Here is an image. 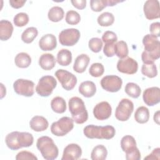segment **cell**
I'll list each match as a JSON object with an SVG mask.
<instances>
[{
    "label": "cell",
    "instance_id": "obj_10",
    "mask_svg": "<svg viewBox=\"0 0 160 160\" xmlns=\"http://www.w3.org/2000/svg\"><path fill=\"white\" fill-rule=\"evenodd\" d=\"M80 32L75 28H68L61 31L59 34V41L64 46H72L80 38Z\"/></svg>",
    "mask_w": 160,
    "mask_h": 160
},
{
    "label": "cell",
    "instance_id": "obj_18",
    "mask_svg": "<svg viewBox=\"0 0 160 160\" xmlns=\"http://www.w3.org/2000/svg\"><path fill=\"white\" fill-rule=\"evenodd\" d=\"M39 46L44 51H52L57 46L56 36L52 34L44 35L39 41Z\"/></svg>",
    "mask_w": 160,
    "mask_h": 160
},
{
    "label": "cell",
    "instance_id": "obj_49",
    "mask_svg": "<svg viewBox=\"0 0 160 160\" xmlns=\"http://www.w3.org/2000/svg\"><path fill=\"white\" fill-rule=\"evenodd\" d=\"M123 1H121L119 0H108V6H113L116 5L119 2H121Z\"/></svg>",
    "mask_w": 160,
    "mask_h": 160
},
{
    "label": "cell",
    "instance_id": "obj_19",
    "mask_svg": "<svg viewBox=\"0 0 160 160\" xmlns=\"http://www.w3.org/2000/svg\"><path fill=\"white\" fill-rule=\"evenodd\" d=\"M29 126L33 131L41 132L47 129L49 126V122L44 117L41 116H35L30 120Z\"/></svg>",
    "mask_w": 160,
    "mask_h": 160
},
{
    "label": "cell",
    "instance_id": "obj_34",
    "mask_svg": "<svg viewBox=\"0 0 160 160\" xmlns=\"http://www.w3.org/2000/svg\"><path fill=\"white\" fill-rule=\"evenodd\" d=\"M124 91L126 93L132 98H138L141 94V88L136 83L128 82L126 84Z\"/></svg>",
    "mask_w": 160,
    "mask_h": 160
},
{
    "label": "cell",
    "instance_id": "obj_25",
    "mask_svg": "<svg viewBox=\"0 0 160 160\" xmlns=\"http://www.w3.org/2000/svg\"><path fill=\"white\" fill-rule=\"evenodd\" d=\"M56 60L61 66H68L72 61V53L68 49H62L58 52Z\"/></svg>",
    "mask_w": 160,
    "mask_h": 160
},
{
    "label": "cell",
    "instance_id": "obj_15",
    "mask_svg": "<svg viewBox=\"0 0 160 160\" xmlns=\"http://www.w3.org/2000/svg\"><path fill=\"white\" fill-rule=\"evenodd\" d=\"M112 113V108L107 101L98 103L93 109V114L98 120L102 121L108 119Z\"/></svg>",
    "mask_w": 160,
    "mask_h": 160
},
{
    "label": "cell",
    "instance_id": "obj_32",
    "mask_svg": "<svg viewBox=\"0 0 160 160\" xmlns=\"http://www.w3.org/2000/svg\"><path fill=\"white\" fill-rule=\"evenodd\" d=\"M97 21L101 26H109L114 23V16L111 12H104L98 17Z\"/></svg>",
    "mask_w": 160,
    "mask_h": 160
},
{
    "label": "cell",
    "instance_id": "obj_29",
    "mask_svg": "<svg viewBox=\"0 0 160 160\" xmlns=\"http://www.w3.org/2000/svg\"><path fill=\"white\" fill-rule=\"evenodd\" d=\"M134 119L138 123H146L149 119V109L145 106L139 107L134 113Z\"/></svg>",
    "mask_w": 160,
    "mask_h": 160
},
{
    "label": "cell",
    "instance_id": "obj_38",
    "mask_svg": "<svg viewBox=\"0 0 160 160\" xmlns=\"http://www.w3.org/2000/svg\"><path fill=\"white\" fill-rule=\"evenodd\" d=\"M13 21L16 26L22 27L28 23L29 16L25 12H19L14 16Z\"/></svg>",
    "mask_w": 160,
    "mask_h": 160
},
{
    "label": "cell",
    "instance_id": "obj_30",
    "mask_svg": "<svg viewBox=\"0 0 160 160\" xmlns=\"http://www.w3.org/2000/svg\"><path fill=\"white\" fill-rule=\"evenodd\" d=\"M64 15V10L59 6H53L48 11V17L52 22H59L61 21Z\"/></svg>",
    "mask_w": 160,
    "mask_h": 160
},
{
    "label": "cell",
    "instance_id": "obj_40",
    "mask_svg": "<svg viewBox=\"0 0 160 160\" xmlns=\"http://www.w3.org/2000/svg\"><path fill=\"white\" fill-rule=\"evenodd\" d=\"M90 6L93 11L100 12L108 6V0H91Z\"/></svg>",
    "mask_w": 160,
    "mask_h": 160
},
{
    "label": "cell",
    "instance_id": "obj_26",
    "mask_svg": "<svg viewBox=\"0 0 160 160\" xmlns=\"http://www.w3.org/2000/svg\"><path fill=\"white\" fill-rule=\"evenodd\" d=\"M14 62L18 68H28L31 63V58L26 52H19L16 56Z\"/></svg>",
    "mask_w": 160,
    "mask_h": 160
},
{
    "label": "cell",
    "instance_id": "obj_47",
    "mask_svg": "<svg viewBox=\"0 0 160 160\" xmlns=\"http://www.w3.org/2000/svg\"><path fill=\"white\" fill-rule=\"evenodd\" d=\"M71 2L73 6L78 9H83L86 6V0H72Z\"/></svg>",
    "mask_w": 160,
    "mask_h": 160
},
{
    "label": "cell",
    "instance_id": "obj_5",
    "mask_svg": "<svg viewBox=\"0 0 160 160\" xmlns=\"http://www.w3.org/2000/svg\"><path fill=\"white\" fill-rule=\"evenodd\" d=\"M36 146L46 160H54L58 156V148L53 139L49 136H44L39 138L36 142Z\"/></svg>",
    "mask_w": 160,
    "mask_h": 160
},
{
    "label": "cell",
    "instance_id": "obj_4",
    "mask_svg": "<svg viewBox=\"0 0 160 160\" xmlns=\"http://www.w3.org/2000/svg\"><path fill=\"white\" fill-rule=\"evenodd\" d=\"M84 134L89 139H110L115 134V128L110 125L104 126H98L93 124L86 126L83 129Z\"/></svg>",
    "mask_w": 160,
    "mask_h": 160
},
{
    "label": "cell",
    "instance_id": "obj_33",
    "mask_svg": "<svg viewBox=\"0 0 160 160\" xmlns=\"http://www.w3.org/2000/svg\"><path fill=\"white\" fill-rule=\"evenodd\" d=\"M114 52L120 59L127 57L129 53L127 43L124 41H119L115 43Z\"/></svg>",
    "mask_w": 160,
    "mask_h": 160
},
{
    "label": "cell",
    "instance_id": "obj_28",
    "mask_svg": "<svg viewBox=\"0 0 160 160\" xmlns=\"http://www.w3.org/2000/svg\"><path fill=\"white\" fill-rule=\"evenodd\" d=\"M107 155L106 148L102 144H99L92 149L91 153V159L92 160H104L106 159Z\"/></svg>",
    "mask_w": 160,
    "mask_h": 160
},
{
    "label": "cell",
    "instance_id": "obj_43",
    "mask_svg": "<svg viewBox=\"0 0 160 160\" xmlns=\"http://www.w3.org/2000/svg\"><path fill=\"white\" fill-rule=\"evenodd\" d=\"M115 43L105 44L103 48V52L107 57H112L115 55L114 52Z\"/></svg>",
    "mask_w": 160,
    "mask_h": 160
},
{
    "label": "cell",
    "instance_id": "obj_42",
    "mask_svg": "<svg viewBox=\"0 0 160 160\" xmlns=\"http://www.w3.org/2000/svg\"><path fill=\"white\" fill-rule=\"evenodd\" d=\"M16 159L22 160V159H32L37 160L38 158L31 152L27 151H22L18 152L16 156Z\"/></svg>",
    "mask_w": 160,
    "mask_h": 160
},
{
    "label": "cell",
    "instance_id": "obj_44",
    "mask_svg": "<svg viewBox=\"0 0 160 160\" xmlns=\"http://www.w3.org/2000/svg\"><path fill=\"white\" fill-rule=\"evenodd\" d=\"M149 31L151 34L158 37L160 36V23L159 22H155L151 24L149 26Z\"/></svg>",
    "mask_w": 160,
    "mask_h": 160
},
{
    "label": "cell",
    "instance_id": "obj_1",
    "mask_svg": "<svg viewBox=\"0 0 160 160\" xmlns=\"http://www.w3.org/2000/svg\"><path fill=\"white\" fill-rule=\"evenodd\" d=\"M142 44L144 51L142 52L141 59L144 64H151L160 57V42L158 38L151 34L143 37Z\"/></svg>",
    "mask_w": 160,
    "mask_h": 160
},
{
    "label": "cell",
    "instance_id": "obj_13",
    "mask_svg": "<svg viewBox=\"0 0 160 160\" xmlns=\"http://www.w3.org/2000/svg\"><path fill=\"white\" fill-rule=\"evenodd\" d=\"M138 64L136 60L130 57L120 59L117 62V69L122 73L133 74L138 71Z\"/></svg>",
    "mask_w": 160,
    "mask_h": 160
},
{
    "label": "cell",
    "instance_id": "obj_9",
    "mask_svg": "<svg viewBox=\"0 0 160 160\" xmlns=\"http://www.w3.org/2000/svg\"><path fill=\"white\" fill-rule=\"evenodd\" d=\"M55 76L60 82L62 87L66 91L72 90L78 82L76 76L65 69H60L57 70L55 72Z\"/></svg>",
    "mask_w": 160,
    "mask_h": 160
},
{
    "label": "cell",
    "instance_id": "obj_48",
    "mask_svg": "<svg viewBox=\"0 0 160 160\" xmlns=\"http://www.w3.org/2000/svg\"><path fill=\"white\" fill-rule=\"evenodd\" d=\"M26 2V1H24H24H21V0H18V1L10 0L9 1V4H10L11 6L13 8L18 9V8H20L22 7Z\"/></svg>",
    "mask_w": 160,
    "mask_h": 160
},
{
    "label": "cell",
    "instance_id": "obj_22",
    "mask_svg": "<svg viewBox=\"0 0 160 160\" xmlns=\"http://www.w3.org/2000/svg\"><path fill=\"white\" fill-rule=\"evenodd\" d=\"M13 26L8 20H1L0 21V39L2 41L8 40L12 36Z\"/></svg>",
    "mask_w": 160,
    "mask_h": 160
},
{
    "label": "cell",
    "instance_id": "obj_3",
    "mask_svg": "<svg viewBox=\"0 0 160 160\" xmlns=\"http://www.w3.org/2000/svg\"><path fill=\"white\" fill-rule=\"evenodd\" d=\"M72 118L77 124H83L88 119V113L82 99L79 97L71 98L68 102Z\"/></svg>",
    "mask_w": 160,
    "mask_h": 160
},
{
    "label": "cell",
    "instance_id": "obj_39",
    "mask_svg": "<svg viewBox=\"0 0 160 160\" xmlns=\"http://www.w3.org/2000/svg\"><path fill=\"white\" fill-rule=\"evenodd\" d=\"M88 46L92 52H99L102 48V41L99 38H92L89 41Z\"/></svg>",
    "mask_w": 160,
    "mask_h": 160
},
{
    "label": "cell",
    "instance_id": "obj_8",
    "mask_svg": "<svg viewBox=\"0 0 160 160\" xmlns=\"http://www.w3.org/2000/svg\"><path fill=\"white\" fill-rule=\"evenodd\" d=\"M134 110L133 102L129 99H122L115 111V117L120 121H128Z\"/></svg>",
    "mask_w": 160,
    "mask_h": 160
},
{
    "label": "cell",
    "instance_id": "obj_17",
    "mask_svg": "<svg viewBox=\"0 0 160 160\" xmlns=\"http://www.w3.org/2000/svg\"><path fill=\"white\" fill-rule=\"evenodd\" d=\"M81 155V148L77 144L71 143L64 148L61 160H76L79 159Z\"/></svg>",
    "mask_w": 160,
    "mask_h": 160
},
{
    "label": "cell",
    "instance_id": "obj_45",
    "mask_svg": "<svg viewBox=\"0 0 160 160\" xmlns=\"http://www.w3.org/2000/svg\"><path fill=\"white\" fill-rule=\"evenodd\" d=\"M126 159L127 160H139L141 159V153L138 148L134 151L126 154Z\"/></svg>",
    "mask_w": 160,
    "mask_h": 160
},
{
    "label": "cell",
    "instance_id": "obj_24",
    "mask_svg": "<svg viewBox=\"0 0 160 160\" xmlns=\"http://www.w3.org/2000/svg\"><path fill=\"white\" fill-rule=\"evenodd\" d=\"M39 64L42 69L49 71L55 66L56 59L52 54H42L39 59Z\"/></svg>",
    "mask_w": 160,
    "mask_h": 160
},
{
    "label": "cell",
    "instance_id": "obj_7",
    "mask_svg": "<svg viewBox=\"0 0 160 160\" xmlns=\"http://www.w3.org/2000/svg\"><path fill=\"white\" fill-rule=\"evenodd\" d=\"M57 81L52 76H44L40 78L36 87V92L42 97L49 96L56 87Z\"/></svg>",
    "mask_w": 160,
    "mask_h": 160
},
{
    "label": "cell",
    "instance_id": "obj_6",
    "mask_svg": "<svg viewBox=\"0 0 160 160\" xmlns=\"http://www.w3.org/2000/svg\"><path fill=\"white\" fill-rule=\"evenodd\" d=\"M74 128V121L72 118L64 116L58 121L52 123L51 131L56 136H64Z\"/></svg>",
    "mask_w": 160,
    "mask_h": 160
},
{
    "label": "cell",
    "instance_id": "obj_46",
    "mask_svg": "<svg viewBox=\"0 0 160 160\" xmlns=\"http://www.w3.org/2000/svg\"><path fill=\"white\" fill-rule=\"evenodd\" d=\"M159 151H160V148H157L153 149L152 152L149 154L148 156H147L146 157H145L144 159H160Z\"/></svg>",
    "mask_w": 160,
    "mask_h": 160
},
{
    "label": "cell",
    "instance_id": "obj_41",
    "mask_svg": "<svg viewBox=\"0 0 160 160\" xmlns=\"http://www.w3.org/2000/svg\"><path fill=\"white\" fill-rule=\"evenodd\" d=\"M117 40L118 37L116 33L111 31H105L102 36V41H103L105 44L115 43Z\"/></svg>",
    "mask_w": 160,
    "mask_h": 160
},
{
    "label": "cell",
    "instance_id": "obj_20",
    "mask_svg": "<svg viewBox=\"0 0 160 160\" xmlns=\"http://www.w3.org/2000/svg\"><path fill=\"white\" fill-rule=\"evenodd\" d=\"M90 61L89 57L86 54H81L76 57L73 65V69L78 73L84 72Z\"/></svg>",
    "mask_w": 160,
    "mask_h": 160
},
{
    "label": "cell",
    "instance_id": "obj_36",
    "mask_svg": "<svg viewBox=\"0 0 160 160\" xmlns=\"http://www.w3.org/2000/svg\"><path fill=\"white\" fill-rule=\"evenodd\" d=\"M66 22L70 25H76L81 21V16L79 14L73 10H69L66 14Z\"/></svg>",
    "mask_w": 160,
    "mask_h": 160
},
{
    "label": "cell",
    "instance_id": "obj_35",
    "mask_svg": "<svg viewBox=\"0 0 160 160\" xmlns=\"http://www.w3.org/2000/svg\"><path fill=\"white\" fill-rule=\"evenodd\" d=\"M141 72L144 76L149 78H153L158 74V70L154 63L143 64L141 68Z\"/></svg>",
    "mask_w": 160,
    "mask_h": 160
},
{
    "label": "cell",
    "instance_id": "obj_2",
    "mask_svg": "<svg viewBox=\"0 0 160 160\" xmlns=\"http://www.w3.org/2000/svg\"><path fill=\"white\" fill-rule=\"evenodd\" d=\"M7 146L11 150H18L21 148H28L33 144L34 138L28 132L13 131L8 134L5 138Z\"/></svg>",
    "mask_w": 160,
    "mask_h": 160
},
{
    "label": "cell",
    "instance_id": "obj_23",
    "mask_svg": "<svg viewBox=\"0 0 160 160\" xmlns=\"http://www.w3.org/2000/svg\"><path fill=\"white\" fill-rule=\"evenodd\" d=\"M121 147L126 154L132 152L138 148L135 139L130 135H126L122 138L121 140Z\"/></svg>",
    "mask_w": 160,
    "mask_h": 160
},
{
    "label": "cell",
    "instance_id": "obj_11",
    "mask_svg": "<svg viewBox=\"0 0 160 160\" xmlns=\"http://www.w3.org/2000/svg\"><path fill=\"white\" fill-rule=\"evenodd\" d=\"M34 83L28 79H18L13 83V88L15 92L26 97H31L34 94Z\"/></svg>",
    "mask_w": 160,
    "mask_h": 160
},
{
    "label": "cell",
    "instance_id": "obj_21",
    "mask_svg": "<svg viewBox=\"0 0 160 160\" xmlns=\"http://www.w3.org/2000/svg\"><path fill=\"white\" fill-rule=\"evenodd\" d=\"M79 92L85 98H91L95 94L96 92V86L92 81H83L79 86Z\"/></svg>",
    "mask_w": 160,
    "mask_h": 160
},
{
    "label": "cell",
    "instance_id": "obj_27",
    "mask_svg": "<svg viewBox=\"0 0 160 160\" xmlns=\"http://www.w3.org/2000/svg\"><path fill=\"white\" fill-rule=\"evenodd\" d=\"M51 107L54 112L61 114L66 110V103L64 98L60 96H56L51 100Z\"/></svg>",
    "mask_w": 160,
    "mask_h": 160
},
{
    "label": "cell",
    "instance_id": "obj_50",
    "mask_svg": "<svg viewBox=\"0 0 160 160\" xmlns=\"http://www.w3.org/2000/svg\"><path fill=\"white\" fill-rule=\"evenodd\" d=\"M154 121L156 122L158 124H159V111H158L154 113Z\"/></svg>",
    "mask_w": 160,
    "mask_h": 160
},
{
    "label": "cell",
    "instance_id": "obj_37",
    "mask_svg": "<svg viewBox=\"0 0 160 160\" xmlns=\"http://www.w3.org/2000/svg\"><path fill=\"white\" fill-rule=\"evenodd\" d=\"M104 72V66L99 62H95L91 64L89 69V73L92 77L98 78L103 74Z\"/></svg>",
    "mask_w": 160,
    "mask_h": 160
},
{
    "label": "cell",
    "instance_id": "obj_14",
    "mask_svg": "<svg viewBox=\"0 0 160 160\" xmlns=\"http://www.w3.org/2000/svg\"><path fill=\"white\" fill-rule=\"evenodd\" d=\"M143 11L145 17L152 20L159 18V2L158 0H148L145 2L143 6Z\"/></svg>",
    "mask_w": 160,
    "mask_h": 160
},
{
    "label": "cell",
    "instance_id": "obj_12",
    "mask_svg": "<svg viewBox=\"0 0 160 160\" xmlns=\"http://www.w3.org/2000/svg\"><path fill=\"white\" fill-rule=\"evenodd\" d=\"M100 83L102 88L105 91L116 92L121 89L122 81L118 76L108 75L101 79Z\"/></svg>",
    "mask_w": 160,
    "mask_h": 160
},
{
    "label": "cell",
    "instance_id": "obj_16",
    "mask_svg": "<svg viewBox=\"0 0 160 160\" xmlns=\"http://www.w3.org/2000/svg\"><path fill=\"white\" fill-rule=\"evenodd\" d=\"M142 99L144 103L149 106L158 104L160 101V89L158 87L146 89L142 94Z\"/></svg>",
    "mask_w": 160,
    "mask_h": 160
},
{
    "label": "cell",
    "instance_id": "obj_31",
    "mask_svg": "<svg viewBox=\"0 0 160 160\" xmlns=\"http://www.w3.org/2000/svg\"><path fill=\"white\" fill-rule=\"evenodd\" d=\"M38 31L35 27H29L26 28L21 34V40L27 44L32 42L37 37Z\"/></svg>",
    "mask_w": 160,
    "mask_h": 160
}]
</instances>
